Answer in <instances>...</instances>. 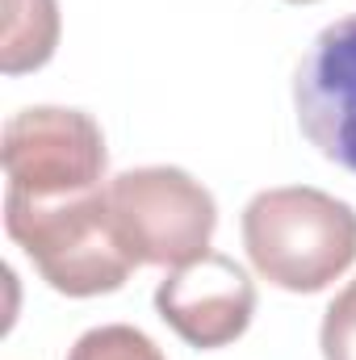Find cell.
Segmentation results:
<instances>
[{
  "instance_id": "1",
  "label": "cell",
  "mask_w": 356,
  "mask_h": 360,
  "mask_svg": "<svg viewBox=\"0 0 356 360\" xmlns=\"http://www.w3.org/2000/svg\"><path fill=\"white\" fill-rule=\"evenodd\" d=\"M243 248L268 285L319 293L356 264V210L310 184L265 188L243 210Z\"/></svg>"
},
{
  "instance_id": "2",
  "label": "cell",
  "mask_w": 356,
  "mask_h": 360,
  "mask_svg": "<svg viewBox=\"0 0 356 360\" xmlns=\"http://www.w3.org/2000/svg\"><path fill=\"white\" fill-rule=\"evenodd\" d=\"M4 231L30 256L38 276L68 297H96L126 285L134 272L117 243L105 184L63 201L4 197Z\"/></svg>"
},
{
  "instance_id": "3",
  "label": "cell",
  "mask_w": 356,
  "mask_h": 360,
  "mask_svg": "<svg viewBox=\"0 0 356 360\" xmlns=\"http://www.w3.org/2000/svg\"><path fill=\"white\" fill-rule=\"evenodd\" d=\"M109 218L134 269H180L210 252L214 193L180 168H130L105 184Z\"/></svg>"
},
{
  "instance_id": "4",
  "label": "cell",
  "mask_w": 356,
  "mask_h": 360,
  "mask_svg": "<svg viewBox=\"0 0 356 360\" xmlns=\"http://www.w3.org/2000/svg\"><path fill=\"white\" fill-rule=\"evenodd\" d=\"M4 197L17 201H63L101 188L109 155L105 134L84 109L34 105L4 122L0 139Z\"/></svg>"
},
{
  "instance_id": "5",
  "label": "cell",
  "mask_w": 356,
  "mask_h": 360,
  "mask_svg": "<svg viewBox=\"0 0 356 360\" xmlns=\"http://www.w3.org/2000/svg\"><path fill=\"white\" fill-rule=\"evenodd\" d=\"M293 109L306 143L356 172V13L331 21L293 72Z\"/></svg>"
},
{
  "instance_id": "6",
  "label": "cell",
  "mask_w": 356,
  "mask_h": 360,
  "mask_svg": "<svg viewBox=\"0 0 356 360\" xmlns=\"http://www.w3.org/2000/svg\"><path fill=\"white\" fill-rule=\"evenodd\" d=\"M155 310L189 348H227L256 314V285L231 256L205 252L160 281Z\"/></svg>"
},
{
  "instance_id": "7",
  "label": "cell",
  "mask_w": 356,
  "mask_h": 360,
  "mask_svg": "<svg viewBox=\"0 0 356 360\" xmlns=\"http://www.w3.org/2000/svg\"><path fill=\"white\" fill-rule=\"evenodd\" d=\"M4 46L0 72L21 76L51 63L59 46V4L55 0H4Z\"/></svg>"
},
{
  "instance_id": "8",
  "label": "cell",
  "mask_w": 356,
  "mask_h": 360,
  "mask_svg": "<svg viewBox=\"0 0 356 360\" xmlns=\"http://www.w3.org/2000/svg\"><path fill=\"white\" fill-rule=\"evenodd\" d=\"M68 360H164V352L155 348L151 335H143L139 327L126 323H109V327H92L84 331Z\"/></svg>"
},
{
  "instance_id": "9",
  "label": "cell",
  "mask_w": 356,
  "mask_h": 360,
  "mask_svg": "<svg viewBox=\"0 0 356 360\" xmlns=\"http://www.w3.org/2000/svg\"><path fill=\"white\" fill-rule=\"evenodd\" d=\"M319 348H323V360H356V281H348L327 306Z\"/></svg>"
},
{
  "instance_id": "10",
  "label": "cell",
  "mask_w": 356,
  "mask_h": 360,
  "mask_svg": "<svg viewBox=\"0 0 356 360\" xmlns=\"http://www.w3.org/2000/svg\"><path fill=\"white\" fill-rule=\"evenodd\" d=\"M289 4H310V0H289Z\"/></svg>"
}]
</instances>
